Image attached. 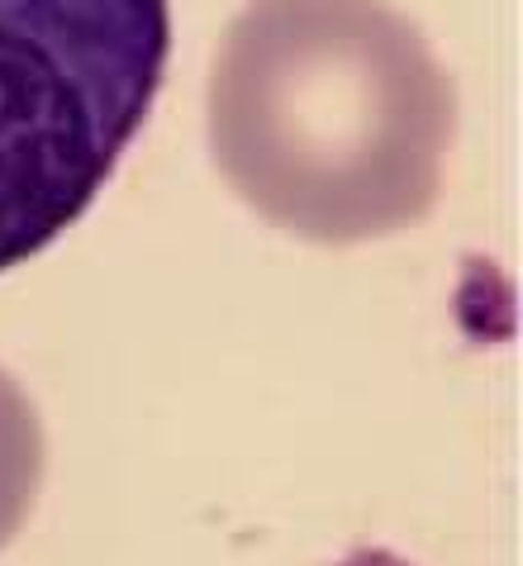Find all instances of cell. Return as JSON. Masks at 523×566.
Instances as JSON below:
<instances>
[{"label":"cell","mask_w":523,"mask_h":566,"mask_svg":"<svg viewBox=\"0 0 523 566\" xmlns=\"http://www.w3.org/2000/svg\"><path fill=\"white\" fill-rule=\"evenodd\" d=\"M167 0H0V272L91 210L157 101Z\"/></svg>","instance_id":"7a4b0ae2"},{"label":"cell","mask_w":523,"mask_h":566,"mask_svg":"<svg viewBox=\"0 0 523 566\" xmlns=\"http://www.w3.org/2000/svg\"><path fill=\"white\" fill-rule=\"evenodd\" d=\"M210 157L305 243L415 229L442 191L457 91L390 0H248L210 72Z\"/></svg>","instance_id":"6da1fadb"},{"label":"cell","mask_w":523,"mask_h":566,"mask_svg":"<svg viewBox=\"0 0 523 566\" xmlns=\"http://www.w3.org/2000/svg\"><path fill=\"white\" fill-rule=\"evenodd\" d=\"M43 485V423L24 386L0 367V547L24 528Z\"/></svg>","instance_id":"3957f363"}]
</instances>
